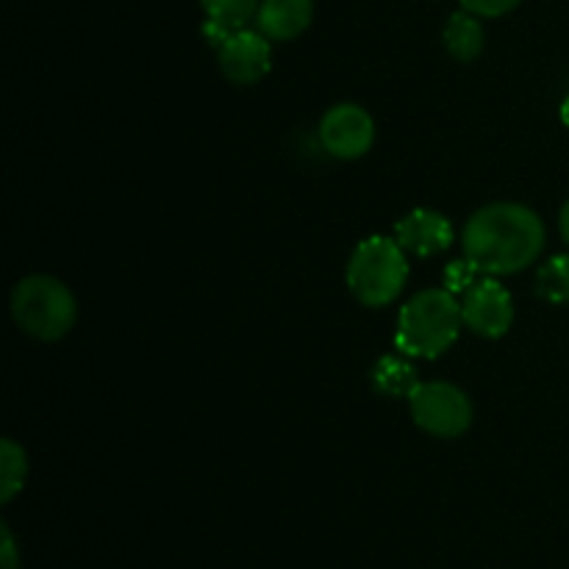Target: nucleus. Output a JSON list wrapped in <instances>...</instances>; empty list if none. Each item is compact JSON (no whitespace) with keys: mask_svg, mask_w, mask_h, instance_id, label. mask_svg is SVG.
I'll use <instances>...</instances> for the list:
<instances>
[{"mask_svg":"<svg viewBox=\"0 0 569 569\" xmlns=\"http://www.w3.org/2000/svg\"><path fill=\"white\" fill-rule=\"evenodd\" d=\"M348 289L367 309L395 303L409 281V259L395 237H367L348 261Z\"/></svg>","mask_w":569,"mask_h":569,"instance_id":"7ed1b4c3","label":"nucleus"},{"mask_svg":"<svg viewBox=\"0 0 569 569\" xmlns=\"http://www.w3.org/2000/svg\"><path fill=\"white\" fill-rule=\"evenodd\" d=\"M442 42L448 48V53L453 56L456 61H476L478 56L483 53V42H487V33H483L481 20L470 11H456L450 14V20L445 22V31H442Z\"/></svg>","mask_w":569,"mask_h":569,"instance_id":"9b49d317","label":"nucleus"},{"mask_svg":"<svg viewBox=\"0 0 569 569\" xmlns=\"http://www.w3.org/2000/svg\"><path fill=\"white\" fill-rule=\"evenodd\" d=\"M545 222L522 203H489L461 231L465 256L483 276H515L531 267L545 248Z\"/></svg>","mask_w":569,"mask_h":569,"instance_id":"f257e3e1","label":"nucleus"},{"mask_svg":"<svg viewBox=\"0 0 569 569\" xmlns=\"http://www.w3.org/2000/svg\"><path fill=\"white\" fill-rule=\"evenodd\" d=\"M417 428L439 439H456L472 426V403L465 389L448 381H422L409 395Z\"/></svg>","mask_w":569,"mask_h":569,"instance_id":"39448f33","label":"nucleus"},{"mask_svg":"<svg viewBox=\"0 0 569 569\" xmlns=\"http://www.w3.org/2000/svg\"><path fill=\"white\" fill-rule=\"evenodd\" d=\"M417 383V370L406 353H389L372 367V387L387 398H409Z\"/></svg>","mask_w":569,"mask_h":569,"instance_id":"f8f14e48","label":"nucleus"},{"mask_svg":"<svg viewBox=\"0 0 569 569\" xmlns=\"http://www.w3.org/2000/svg\"><path fill=\"white\" fill-rule=\"evenodd\" d=\"M522 0H461V9L470 11L476 17H503L509 11H515Z\"/></svg>","mask_w":569,"mask_h":569,"instance_id":"f3484780","label":"nucleus"},{"mask_svg":"<svg viewBox=\"0 0 569 569\" xmlns=\"http://www.w3.org/2000/svg\"><path fill=\"white\" fill-rule=\"evenodd\" d=\"M537 295L553 306L569 303V253L553 256L539 267Z\"/></svg>","mask_w":569,"mask_h":569,"instance_id":"4468645a","label":"nucleus"},{"mask_svg":"<svg viewBox=\"0 0 569 569\" xmlns=\"http://www.w3.org/2000/svg\"><path fill=\"white\" fill-rule=\"evenodd\" d=\"M0 569H20V556H17V542L11 537L9 526H0Z\"/></svg>","mask_w":569,"mask_h":569,"instance_id":"a211bd4d","label":"nucleus"},{"mask_svg":"<svg viewBox=\"0 0 569 569\" xmlns=\"http://www.w3.org/2000/svg\"><path fill=\"white\" fill-rule=\"evenodd\" d=\"M217 61H220L222 76L239 87L259 83L272 67L270 39L259 28H237L226 42L217 48Z\"/></svg>","mask_w":569,"mask_h":569,"instance_id":"6e6552de","label":"nucleus"},{"mask_svg":"<svg viewBox=\"0 0 569 569\" xmlns=\"http://www.w3.org/2000/svg\"><path fill=\"white\" fill-rule=\"evenodd\" d=\"M559 231H561V239L569 244V200L565 206H561V214H559Z\"/></svg>","mask_w":569,"mask_h":569,"instance_id":"6ab92c4d","label":"nucleus"},{"mask_svg":"<svg viewBox=\"0 0 569 569\" xmlns=\"http://www.w3.org/2000/svg\"><path fill=\"white\" fill-rule=\"evenodd\" d=\"M395 239H398L406 253L431 259V256L445 253L453 244L456 233L442 211L415 209L395 226Z\"/></svg>","mask_w":569,"mask_h":569,"instance_id":"1a4fd4ad","label":"nucleus"},{"mask_svg":"<svg viewBox=\"0 0 569 569\" xmlns=\"http://www.w3.org/2000/svg\"><path fill=\"white\" fill-rule=\"evenodd\" d=\"M465 328L461 300L448 289H422L406 300L398 315L395 345L409 359H439L445 350L453 348Z\"/></svg>","mask_w":569,"mask_h":569,"instance_id":"f03ea898","label":"nucleus"},{"mask_svg":"<svg viewBox=\"0 0 569 569\" xmlns=\"http://www.w3.org/2000/svg\"><path fill=\"white\" fill-rule=\"evenodd\" d=\"M315 20V0H261L256 28L270 42H289L300 37Z\"/></svg>","mask_w":569,"mask_h":569,"instance_id":"9d476101","label":"nucleus"},{"mask_svg":"<svg viewBox=\"0 0 569 569\" xmlns=\"http://www.w3.org/2000/svg\"><path fill=\"white\" fill-rule=\"evenodd\" d=\"M206 20L222 22L228 28H244L250 17H256L261 0H200Z\"/></svg>","mask_w":569,"mask_h":569,"instance_id":"2eb2a0df","label":"nucleus"},{"mask_svg":"<svg viewBox=\"0 0 569 569\" xmlns=\"http://www.w3.org/2000/svg\"><path fill=\"white\" fill-rule=\"evenodd\" d=\"M561 120H565V126L569 128V98L561 103Z\"/></svg>","mask_w":569,"mask_h":569,"instance_id":"aec40b11","label":"nucleus"},{"mask_svg":"<svg viewBox=\"0 0 569 569\" xmlns=\"http://www.w3.org/2000/svg\"><path fill=\"white\" fill-rule=\"evenodd\" d=\"M28 478V456L14 439H3L0 445V500L11 503L22 492Z\"/></svg>","mask_w":569,"mask_h":569,"instance_id":"ddd939ff","label":"nucleus"},{"mask_svg":"<svg viewBox=\"0 0 569 569\" xmlns=\"http://www.w3.org/2000/svg\"><path fill=\"white\" fill-rule=\"evenodd\" d=\"M320 142L333 159H361L376 144V120L356 103H337L322 114Z\"/></svg>","mask_w":569,"mask_h":569,"instance_id":"0eeeda50","label":"nucleus"},{"mask_svg":"<svg viewBox=\"0 0 569 569\" xmlns=\"http://www.w3.org/2000/svg\"><path fill=\"white\" fill-rule=\"evenodd\" d=\"M478 276H483L481 270H478L476 264H472L470 259H459V261H453V264H448V270H445V289H448V292H453V295H465L467 289L472 287V283L478 281Z\"/></svg>","mask_w":569,"mask_h":569,"instance_id":"dca6fc26","label":"nucleus"},{"mask_svg":"<svg viewBox=\"0 0 569 569\" xmlns=\"http://www.w3.org/2000/svg\"><path fill=\"white\" fill-rule=\"evenodd\" d=\"M461 317L476 337L500 339L515 322V300L495 276H483L461 295Z\"/></svg>","mask_w":569,"mask_h":569,"instance_id":"423d86ee","label":"nucleus"},{"mask_svg":"<svg viewBox=\"0 0 569 569\" xmlns=\"http://www.w3.org/2000/svg\"><path fill=\"white\" fill-rule=\"evenodd\" d=\"M11 317L28 337L56 342L76 326V295L53 276H28L11 292Z\"/></svg>","mask_w":569,"mask_h":569,"instance_id":"20e7f679","label":"nucleus"}]
</instances>
